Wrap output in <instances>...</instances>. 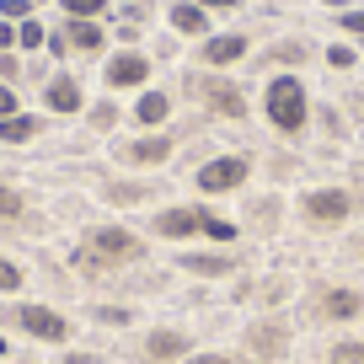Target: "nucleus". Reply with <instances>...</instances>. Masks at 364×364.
Masks as SVG:
<instances>
[{"label":"nucleus","instance_id":"20e7f679","mask_svg":"<svg viewBox=\"0 0 364 364\" xmlns=\"http://www.w3.org/2000/svg\"><path fill=\"white\" fill-rule=\"evenodd\" d=\"M91 252L102 262H134L139 257V241L129 236L124 225H102V230H91Z\"/></svg>","mask_w":364,"mask_h":364},{"label":"nucleus","instance_id":"b1692460","mask_svg":"<svg viewBox=\"0 0 364 364\" xmlns=\"http://www.w3.org/2000/svg\"><path fill=\"white\" fill-rule=\"evenodd\" d=\"M11 113H22V97H16L11 80H0V118H11Z\"/></svg>","mask_w":364,"mask_h":364},{"label":"nucleus","instance_id":"2f4dec72","mask_svg":"<svg viewBox=\"0 0 364 364\" xmlns=\"http://www.w3.org/2000/svg\"><path fill=\"white\" fill-rule=\"evenodd\" d=\"M204 11H225V6H236V0H198Z\"/></svg>","mask_w":364,"mask_h":364},{"label":"nucleus","instance_id":"423d86ee","mask_svg":"<svg viewBox=\"0 0 364 364\" xmlns=\"http://www.w3.org/2000/svg\"><path fill=\"white\" fill-rule=\"evenodd\" d=\"M306 215L316 220V225H343V220H348V193L316 188V193H306Z\"/></svg>","mask_w":364,"mask_h":364},{"label":"nucleus","instance_id":"7c9ffc66","mask_svg":"<svg viewBox=\"0 0 364 364\" xmlns=\"http://www.w3.org/2000/svg\"><path fill=\"white\" fill-rule=\"evenodd\" d=\"M343 22H348L353 33H364V11H348V16H343Z\"/></svg>","mask_w":364,"mask_h":364},{"label":"nucleus","instance_id":"7ed1b4c3","mask_svg":"<svg viewBox=\"0 0 364 364\" xmlns=\"http://www.w3.org/2000/svg\"><path fill=\"white\" fill-rule=\"evenodd\" d=\"M241 177H247V161L241 156H220V161H204L193 182H198V193H230Z\"/></svg>","mask_w":364,"mask_h":364},{"label":"nucleus","instance_id":"cd10ccee","mask_svg":"<svg viewBox=\"0 0 364 364\" xmlns=\"http://www.w3.org/2000/svg\"><path fill=\"white\" fill-rule=\"evenodd\" d=\"M113 118H118V113H113V102H102V107H91V124H97V129H107V124H113Z\"/></svg>","mask_w":364,"mask_h":364},{"label":"nucleus","instance_id":"5701e85b","mask_svg":"<svg viewBox=\"0 0 364 364\" xmlns=\"http://www.w3.org/2000/svg\"><path fill=\"white\" fill-rule=\"evenodd\" d=\"M16 215H22V193L0 182V220H16Z\"/></svg>","mask_w":364,"mask_h":364},{"label":"nucleus","instance_id":"c756f323","mask_svg":"<svg viewBox=\"0 0 364 364\" xmlns=\"http://www.w3.org/2000/svg\"><path fill=\"white\" fill-rule=\"evenodd\" d=\"M188 364H236V359H225V353H198V359H188Z\"/></svg>","mask_w":364,"mask_h":364},{"label":"nucleus","instance_id":"f8f14e48","mask_svg":"<svg viewBox=\"0 0 364 364\" xmlns=\"http://www.w3.org/2000/svg\"><path fill=\"white\" fill-rule=\"evenodd\" d=\"M171 27L177 33H209V11L198 0H182V6H171Z\"/></svg>","mask_w":364,"mask_h":364},{"label":"nucleus","instance_id":"ddd939ff","mask_svg":"<svg viewBox=\"0 0 364 364\" xmlns=\"http://www.w3.org/2000/svg\"><path fill=\"white\" fill-rule=\"evenodd\" d=\"M166 113H171L166 91H145V97L134 102V118H139V124H166Z\"/></svg>","mask_w":364,"mask_h":364},{"label":"nucleus","instance_id":"aec40b11","mask_svg":"<svg viewBox=\"0 0 364 364\" xmlns=\"http://www.w3.org/2000/svg\"><path fill=\"white\" fill-rule=\"evenodd\" d=\"M182 268L188 273H230V257H198V252H188Z\"/></svg>","mask_w":364,"mask_h":364},{"label":"nucleus","instance_id":"9b49d317","mask_svg":"<svg viewBox=\"0 0 364 364\" xmlns=\"http://www.w3.org/2000/svg\"><path fill=\"white\" fill-rule=\"evenodd\" d=\"M204 209H166V215L156 220V230L161 236H193V230H204Z\"/></svg>","mask_w":364,"mask_h":364},{"label":"nucleus","instance_id":"c85d7f7f","mask_svg":"<svg viewBox=\"0 0 364 364\" xmlns=\"http://www.w3.org/2000/svg\"><path fill=\"white\" fill-rule=\"evenodd\" d=\"M0 48H11V54H16V22H0Z\"/></svg>","mask_w":364,"mask_h":364},{"label":"nucleus","instance_id":"39448f33","mask_svg":"<svg viewBox=\"0 0 364 364\" xmlns=\"http://www.w3.org/2000/svg\"><path fill=\"white\" fill-rule=\"evenodd\" d=\"M102 75H107V86H113V91H134V86H145V80H150V59L145 54H113Z\"/></svg>","mask_w":364,"mask_h":364},{"label":"nucleus","instance_id":"f03ea898","mask_svg":"<svg viewBox=\"0 0 364 364\" xmlns=\"http://www.w3.org/2000/svg\"><path fill=\"white\" fill-rule=\"evenodd\" d=\"M6 321H11V327H22L27 338H38V343H65V338H70V321L59 316V311H48V306H33V300L11 306V311H6Z\"/></svg>","mask_w":364,"mask_h":364},{"label":"nucleus","instance_id":"a211bd4d","mask_svg":"<svg viewBox=\"0 0 364 364\" xmlns=\"http://www.w3.org/2000/svg\"><path fill=\"white\" fill-rule=\"evenodd\" d=\"M59 6H65L70 22H97V16L107 11V0H59Z\"/></svg>","mask_w":364,"mask_h":364},{"label":"nucleus","instance_id":"dca6fc26","mask_svg":"<svg viewBox=\"0 0 364 364\" xmlns=\"http://www.w3.org/2000/svg\"><path fill=\"white\" fill-rule=\"evenodd\" d=\"M204 91H209V102H215L220 113H247V102L236 97V86H230V80H209Z\"/></svg>","mask_w":364,"mask_h":364},{"label":"nucleus","instance_id":"473e14b6","mask_svg":"<svg viewBox=\"0 0 364 364\" xmlns=\"http://www.w3.org/2000/svg\"><path fill=\"white\" fill-rule=\"evenodd\" d=\"M0 353H11V343H6V338H0Z\"/></svg>","mask_w":364,"mask_h":364},{"label":"nucleus","instance_id":"412c9836","mask_svg":"<svg viewBox=\"0 0 364 364\" xmlns=\"http://www.w3.org/2000/svg\"><path fill=\"white\" fill-rule=\"evenodd\" d=\"M16 289H22V268L11 257H0V295H16Z\"/></svg>","mask_w":364,"mask_h":364},{"label":"nucleus","instance_id":"0eeeda50","mask_svg":"<svg viewBox=\"0 0 364 364\" xmlns=\"http://www.w3.org/2000/svg\"><path fill=\"white\" fill-rule=\"evenodd\" d=\"M43 107H48V113H80V107H86V97H80V80L59 70V75L43 86Z\"/></svg>","mask_w":364,"mask_h":364},{"label":"nucleus","instance_id":"6ab92c4d","mask_svg":"<svg viewBox=\"0 0 364 364\" xmlns=\"http://www.w3.org/2000/svg\"><path fill=\"white\" fill-rule=\"evenodd\" d=\"M327 316H359V295H353V289H332L327 295Z\"/></svg>","mask_w":364,"mask_h":364},{"label":"nucleus","instance_id":"72a5a7b5","mask_svg":"<svg viewBox=\"0 0 364 364\" xmlns=\"http://www.w3.org/2000/svg\"><path fill=\"white\" fill-rule=\"evenodd\" d=\"M33 6H43V0H33Z\"/></svg>","mask_w":364,"mask_h":364},{"label":"nucleus","instance_id":"a878e982","mask_svg":"<svg viewBox=\"0 0 364 364\" xmlns=\"http://www.w3.org/2000/svg\"><path fill=\"white\" fill-rule=\"evenodd\" d=\"M16 75H22V65H16V54H11V48H0V80H11V86H16Z\"/></svg>","mask_w":364,"mask_h":364},{"label":"nucleus","instance_id":"bb28decb","mask_svg":"<svg viewBox=\"0 0 364 364\" xmlns=\"http://www.w3.org/2000/svg\"><path fill=\"white\" fill-rule=\"evenodd\" d=\"M204 230H209L215 241H230V236H236V225H230V220H215V215L204 220Z\"/></svg>","mask_w":364,"mask_h":364},{"label":"nucleus","instance_id":"9d476101","mask_svg":"<svg viewBox=\"0 0 364 364\" xmlns=\"http://www.w3.org/2000/svg\"><path fill=\"white\" fill-rule=\"evenodd\" d=\"M118 156L134 161V166H156V161L171 156V139H166V134H150V139H134V145H124Z\"/></svg>","mask_w":364,"mask_h":364},{"label":"nucleus","instance_id":"f3484780","mask_svg":"<svg viewBox=\"0 0 364 364\" xmlns=\"http://www.w3.org/2000/svg\"><path fill=\"white\" fill-rule=\"evenodd\" d=\"M150 359H177L182 348H188V338H182V332H150Z\"/></svg>","mask_w":364,"mask_h":364},{"label":"nucleus","instance_id":"393cba45","mask_svg":"<svg viewBox=\"0 0 364 364\" xmlns=\"http://www.w3.org/2000/svg\"><path fill=\"white\" fill-rule=\"evenodd\" d=\"M332 364H364V343H338V348H332Z\"/></svg>","mask_w":364,"mask_h":364},{"label":"nucleus","instance_id":"4be33fe9","mask_svg":"<svg viewBox=\"0 0 364 364\" xmlns=\"http://www.w3.org/2000/svg\"><path fill=\"white\" fill-rule=\"evenodd\" d=\"M33 16V0H0V22H27Z\"/></svg>","mask_w":364,"mask_h":364},{"label":"nucleus","instance_id":"f257e3e1","mask_svg":"<svg viewBox=\"0 0 364 364\" xmlns=\"http://www.w3.org/2000/svg\"><path fill=\"white\" fill-rule=\"evenodd\" d=\"M268 118L273 129H284V134H300L306 129V86L295 75H279L268 86Z\"/></svg>","mask_w":364,"mask_h":364},{"label":"nucleus","instance_id":"6e6552de","mask_svg":"<svg viewBox=\"0 0 364 364\" xmlns=\"http://www.w3.org/2000/svg\"><path fill=\"white\" fill-rule=\"evenodd\" d=\"M241 54H247V38H241V33H215V38H204V65H236Z\"/></svg>","mask_w":364,"mask_h":364},{"label":"nucleus","instance_id":"2eb2a0df","mask_svg":"<svg viewBox=\"0 0 364 364\" xmlns=\"http://www.w3.org/2000/svg\"><path fill=\"white\" fill-rule=\"evenodd\" d=\"M16 48H27V54H38V48H48V27L38 22V16H27V22H16Z\"/></svg>","mask_w":364,"mask_h":364},{"label":"nucleus","instance_id":"4468645a","mask_svg":"<svg viewBox=\"0 0 364 364\" xmlns=\"http://www.w3.org/2000/svg\"><path fill=\"white\" fill-rule=\"evenodd\" d=\"M65 38H70V48H80V54H97V48H102V27L97 22H70Z\"/></svg>","mask_w":364,"mask_h":364},{"label":"nucleus","instance_id":"1a4fd4ad","mask_svg":"<svg viewBox=\"0 0 364 364\" xmlns=\"http://www.w3.org/2000/svg\"><path fill=\"white\" fill-rule=\"evenodd\" d=\"M43 134V118L38 113H11V118H0V145H27V139Z\"/></svg>","mask_w":364,"mask_h":364}]
</instances>
